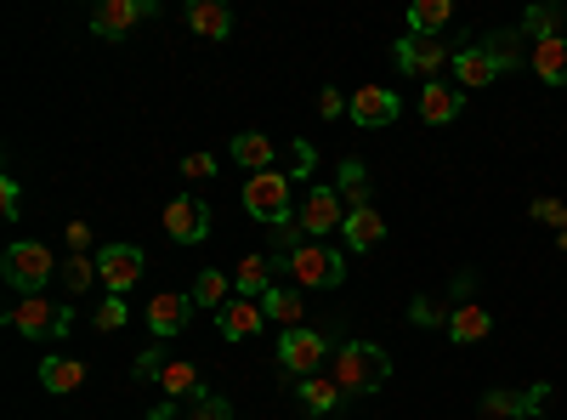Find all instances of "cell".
<instances>
[{
	"label": "cell",
	"mask_w": 567,
	"mask_h": 420,
	"mask_svg": "<svg viewBox=\"0 0 567 420\" xmlns=\"http://www.w3.org/2000/svg\"><path fill=\"white\" fill-rule=\"evenodd\" d=\"M386 352L374 347V341H347L341 352H336V369L329 376L341 381V392H381L386 387Z\"/></svg>",
	"instance_id": "cell-1"
},
{
	"label": "cell",
	"mask_w": 567,
	"mask_h": 420,
	"mask_svg": "<svg viewBox=\"0 0 567 420\" xmlns=\"http://www.w3.org/2000/svg\"><path fill=\"white\" fill-rule=\"evenodd\" d=\"M290 273H296V285H301V290H336L341 278H347V256L307 239V245L290 250Z\"/></svg>",
	"instance_id": "cell-2"
},
{
	"label": "cell",
	"mask_w": 567,
	"mask_h": 420,
	"mask_svg": "<svg viewBox=\"0 0 567 420\" xmlns=\"http://www.w3.org/2000/svg\"><path fill=\"white\" fill-rule=\"evenodd\" d=\"M290 182H296V176H284V171L250 176V182H245V211H250L256 222H267V227H284V222H290Z\"/></svg>",
	"instance_id": "cell-3"
},
{
	"label": "cell",
	"mask_w": 567,
	"mask_h": 420,
	"mask_svg": "<svg viewBox=\"0 0 567 420\" xmlns=\"http://www.w3.org/2000/svg\"><path fill=\"white\" fill-rule=\"evenodd\" d=\"M58 267H63V262L45 250L40 239H23V245L7 250V278H12L23 296H40V290H45V278H58Z\"/></svg>",
	"instance_id": "cell-4"
},
{
	"label": "cell",
	"mask_w": 567,
	"mask_h": 420,
	"mask_svg": "<svg viewBox=\"0 0 567 420\" xmlns=\"http://www.w3.org/2000/svg\"><path fill=\"white\" fill-rule=\"evenodd\" d=\"M69 307H58V301H40V296H23V307H12V330L18 336H29V341H58V336H69Z\"/></svg>",
	"instance_id": "cell-5"
},
{
	"label": "cell",
	"mask_w": 567,
	"mask_h": 420,
	"mask_svg": "<svg viewBox=\"0 0 567 420\" xmlns=\"http://www.w3.org/2000/svg\"><path fill=\"white\" fill-rule=\"evenodd\" d=\"M278 358H284V369L290 376H323V358H329V341L318 336V330H284V341H278Z\"/></svg>",
	"instance_id": "cell-6"
},
{
	"label": "cell",
	"mask_w": 567,
	"mask_h": 420,
	"mask_svg": "<svg viewBox=\"0 0 567 420\" xmlns=\"http://www.w3.org/2000/svg\"><path fill=\"white\" fill-rule=\"evenodd\" d=\"M165 233H171L176 245H199L205 233H210V205L194 199V194H176V199L165 205Z\"/></svg>",
	"instance_id": "cell-7"
},
{
	"label": "cell",
	"mask_w": 567,
	"mask_h": 420,
	"mask_svg": "<svg viewBox=\"0 0 567 420\" xmlns=\"http://www.w3.org/2000/svg\"><path fill=\"white\" fill-rule=\"evenodd\" d=\"M329 227H347L341 188H307V199H301V233H307V239H318V233H329Z\"/></svg>",
	"instance_id": "cell-8"
},
{
	"label": "cell",
	"mask_w": 567,
	"mask_h": 420,
	"mask_svg": "<svg viewBox=\"0 0 567 420\" xmlns=\"http://www.w3.org/2000/svg\"><path fill=\"white\" fill-rule=\"evenodd\" d=\"M97 278L109 285V296H125L136 278H142V250H136V245H109V250H97Z\"/></svg>",
	"instance_id": "cell-9"
},
{
	"label": "cell",
	"mask_w": 567,
	"mask_h": 420,
	"mask_svg": "<svg viewBox=\"0 0 567 420\" xmlns=\"http://www.w3.org/2000/svg\"><path fill=\"white\" fill-rule=\"evenodd\" d=\"M352 120H358L363 131L398 125V91H386V85H363V91H352Z\"/></svg>",
	"instance_id": "cell-10"
},
{
	"label": "cell",
	"mask_w": 567,
	"mask_h": 420,
	"mask_svg": "<svg viewBox=\"0 0 567 420\" xmlns=\"http://www.w3.org/2000/svg\"><path fill=\"white\" fill-rule=\"evenodd\" d=\"M142 18H148V0H103V7L91 12V34L120 40V34H131Z\"/></svg>",
	"instance_id": "cell-11"
},
{
	"label": "cell",
	"mask_w": 567,
	"mask_h": 420,
	"mask_svg": "<svg viewBox=\"0 0 567 420\" xmlns=\"http://www.w3.org/2000/svg\"><path fill=\"white\" fill-rule=\"evenodd\" d=\"M443 58H449L443 40H432V34H403V40H398V69H403V74H420V80H425V74L443 69Z\"/></svg>",
	"instance_id": "cell-12"
},
{
	"label": "cell",
	"mask_w": 567,
	"mask_h": 420,
	"mask_svg": "<svg viewBox=\"0 0 567 420\" xmlns=\"http://www.w3.org/2000/svg\"><path fill=\"white\" fill-rule=\"evenodd\" d=\"M460 109H465V91H454V85H443V80H425V85H420V120H425V125H449Z\"/></svg>",
	"instance_id": "cell-13"
},
{
	"label": "cell",
	"mask_w": 567,
	"mask_h": 420,
	"mask_svg": "<svg viewBox=\"0 0 567 420\" xmlns=\"http://www.w3.org/2000/svg\"><path fill=\"white\" fill-rule=\"evenodd\" d=\"M261 324H267V313H261V301H250V296H239V301L221 307V336H227V341L261 336Z\"/></svg>",
	"instance_id": "cell-14"
},
{
	"label": "cell",
	"mask_w": 567,
	"mask_h": 420,
	"mask_svg": "<svg viewBox=\"0 0 567 420\" xmlns=\"http://www.w3.org/2000/svg\"><path fill=\"white\" fill-rule=\"evenodd\" d=\"M187 313H194V296H176V290H159L148 301V324H154V336H182V324Z\"/></svg>",
	"instance_id": "cell-15"
},
{
	"label": "cell",
	"mask_w": 567,
	"mask_h": 420,
	"mask_svg": "<svg viewBox=\"0 0 567 420\" xmlns=\"http://www.w3.org/2000/svg\"><path fill=\"white\" fill-rule=\"evenodd\" d=\"M494 74H499V58L488 52V45H465V52H454V80H460L465 91L488 85Z\"/></svg>",
	"instance_id": "cell-16"
},
{
	"label": "cell",
	"mask_w": 567,
	"mask_h": 420,
	"mask_svg": "<svg viewBox=\"0 0 567 420\" xmlns=\"http://www.w3.org/2000/svg\"><path fill=\"white\" fill-rule=\"evenodd\" d=\"M528 63H534V74H539L545 85H567V34H556V40H534Z\"/></svg>",
	"instance_id": "cell-17"
},
{
	"label": "cell",
	"mask_w": 567,
	"mask_h": 420,
	"mask_svg": "<svg viewBox=\"0 0 567 420\" xmlns=\"http://www.w3.org/2000/svg\"><path fill=\"white\" fill-rule=\"evenodd\" d=\"M347 245L352 250H374V245H381L386 239V222H381V211H374V205H363V211H347Z\"/></svg>",
	"instance_id": "cell-18"
},
{
	"label": "cell",
	"mask_w": 567,
	"mask_h": 420,
	"mask_svg": "<svg viewBox=\"0 0 567 420\" xmlns=\"http://www.w3.org/2000/svg\"><path fill=\"white\" fill-rule=\"evenodd\" d=\"M550 398V387H528V392H488L483 398V409H488V420H511V414H534V403H545Z\"/></svg>",
	"instance_id": "cell-19"
},
{
	"label": "cell",
	"mask_w": 567,
	"mask_h": 420,
	"mask_svg": "<svg viewBox=\"0 0 567 420\" xmlns=\"http://www.w3.org/2000/svg\"><path fill=\"white\" fill-rule=\"evenodd\" d=\"M40 387L45 392H80L85 387V363L80 358H45L40 363Z\"/></svg>",
	"instance_id": "cell-20"
},
{
	"label": "cell",
	"mask_w": 567,
	"mask_h": 420,
	"mask_svg": "<svg viewBox=\"0 0 567 420\" xmlns=\"http://www.w3.org/2000/svg\"><path fill=\"white\" fill-rule=\"evenodd\" d=\"M233 160H239L250 176H261V171H272V136H261V131H245V136H233Z\"/></svg>",
	"instance_id": "cell-21"
},
{
	"label": "cell",
	"mask_w": 567,
	"mask_h": 420,
	"mask_svg": "<svg viewBox=\"0 0 567 420\" xmlns=\"http://www.w3.org/2000/svg\"><path fill=\"white\" fill-rule=\"evenodd\" d=\"M494 330V318H488V307H460L454 318H449V336L460 341V347H471V341H483Z\"/></svg>",
	"instance_id": "cell-22"
},
{
	"label": "cell",
	"mask_w": 567,
	"mask_h": 420,
	"mask_svg": "<svg viewBox=\"0 0 567 420\" xmlns=\"http://www.w3.org/2000/svg\"><path fill=\"white\" fill-rule=\"evenodd\" d=\"M187 23H194V34H205V40H221L233 29L227 7H216V0H194V7H187Z\"/></svg>",
	"instance_id": "cell-23"
},
{
	"label": "cell",
	"mask_w": 567,
	"mask_h": 420,
	"mask_svg": "<svg viewBox=\"0 0 567 420\" xmlns=\"http://www.w3.org/2000/svg\"><path fill=\"white\" fill-rule=\"evenodd\" d=\"M261 313L278 318L284 330H301V313H307V307H301V290H267V296H261Z\"/></svg>",
	"instance_id": "cell-24"
},
{
	"label": "cell",
	"mask_w": 567,
	"mask_h": 420,
	"mask_svg": "<svg viewBox=\"0 0 567 420\" xmlns=\"http://www.w3.org/2000/svg\"><path fill=\"white\" fill-rule=\"evenodd\" d=\"M301 403H307L312 414H329V409L341 403V381H336V376H307V381H301Z\"/></svg>",
	"instance_id": "cell-25"
},
{
	"label": "cell",
	"mask_w": 567,
	"mask_h": 420,
	"mask_svg": "<svg viewBox=\"0 0 567 420\" xmlns=\"http://www.w3.org/2000/svg\"><path fill=\"white\" fill-rule=\"evenodd\" d=\"M159 387H165V398H171V403H176V398H199V392H205V387H199V369H194V363H165Z\"/></svg>",
	"instance_id": "cell-26"
},
{
	"label": "cell",
	"mask_w": 567,
	"mask_h": 420,
	"mask_svg": "<svg viewBox=\"0 0 567 420\" xmlns=\"http://www.w3.org/2000/svg\"><path fill=\"white\" fill-rule=\"evenodd\" d=\"M58 285H63L69 296H85L91 285H97V262H91V256H69V262L58 267Z\"/></svg>",
	"instance_id": "cell-27"
},
{
	"label": "cell",
	"mask_w": 567,
	"mask_h": 420,
	"mask_svg": "<svg viewBox=\"0 0 567 420\" xmlns=\"http://www.w3.org/2000/svg\"><path fill=\"white\" fill-rule=\"evenodd\" d=\"M227 290H233V278L216 273V267H205L194 278V307H227Z\"/></svg>",
	"instance_id": "cell-28"
},
{
	"label": "cell",
	"mask_w": 567,
	"mask_h": 420,
	"mask_svg": "<svg viewBox=\"0 0 567 420\" xmlns=\"http://www.w3.org/2000/svg\"><path fill=\"white\" fill-rule=\"evenodd\" d=\"M449 18H454L449 0H420V7H409V34H432V29H443Z\"/></svg>",
	"instance_id": "cell-29"
},
{
	"label": "cell",
	"mask_w": 567,
	"mask_h": 420,
	"mask_svg": "<svg viewBox=\"0 0 567 420\" xmlns=\"http://www.w3.org/2000/svg\"><path fill=\"white\" fill-rule=\"evenodd\" d=\"M233 290H239V296H267V256H245L239 262V273H233Z\"/></svg>",
	"instance_id": "cell-30"
},
{
	"label": "cell",
	"mask_w": 567,
	"mask_h": 420,
	"mask_svg": "<svg viewBox=\"0 0 567 420\" xmlns=\"http://www.w3.org/2000/svg\"><path fill=\"white\" fill-rule=\"evenodd\" d=\"M341 199H352V211L369 205V182H363V165H358V160L341 165Z\"/></svg>",
	"instance_id": "cell-31"
},
{
	"label": "cell",
	"mask_w": 567,
	"mask_h": 420,
	"mask_svg": "<svg viewBox=\"0 0 567 420\" xmlns=\"http://www.w3.org/2000/svg\"><path fill=\"white\" fill-rule=\"evenodd\" d=\"M182 420H233V409H227V398H216V392H199V398H194V409H187Z\"/></svg>",
	"instance_id": "cell-32"
},
{
	"label": "cell",
	"mask_w": 567,
	"mask_h": 420,
	"mask_svg": "<svg viewBox=\"0 0 567 420\" xmlns=\"http://www.w3.org/2000/svg\"><path fill=\"white\" fill-rule=\"evenodd\" d=\"M523 29H528L534 40H556V12H550V7H534V12L523 18Z\"/></svg>",
	"instance_id": "cell-33"
},
{
	"label": "cell",
	"mask_w": 567,
	"mask_h": 420,
	"mask_svg": "<svg viewBox=\"0 0 567 420\" xmlns=\"http://www.w3.org/2000/svg\"><path fill=\"white\" fill-rule=\"evenodd\" d=\"M120 324H125V296H109L97 307V330H120Z\"/></svg>",
	"instance_id": "cell-34"
},
{
	"label": "cell",
	"mask_w": 567,
	"mask_h": 420,
	"mask_svg": "<svg viewBox=\"0 0 567 420\" xmlns=\"http://www.w3.org/2000/svg\"><path fill=\"white\" fill-rule=\"evenodd\" d=\"M488 45H494V58H499V69H516V63H523V52H516V34H494Z\"/></svg>",
	"instance_id": "cell-35"
},
{
	"label": "cell",
	"mask_w": 567,
	"mask_h": 420,
	"mask_svg": "<svg viewBox=\"0 0 567 420\" xmlns=\"http://www.w3.org/2000/svg\"><path fill=\"white\" fill-rule=\"evenodd\" d=\"M534 216L550 222V227H567V205L561 199H534Z\"/></svg>",
	"instance_id": "cell-36"
},
{
	"label": "cell",
	"mask_w": 567,
	"mask_h": 420,
	"mask_svg": "<svg viewBox=\"0 0 567 420\" xmlns=\"http://www.w3.org/2000/svg\"><path fill=\"white\" fill-rule=\"evenodd\" d=\"M182 176H194V182L199 176H216V154H187L182 160Z\"/></svg>",
	"instance_id": "cell-37"
},
{
	"label": "cell",
	"mask_w": 567,
	"mask_h": 420,
	"mask_svg": "<svg viewBox=\"0 0 567 420\" xmlns=\"http://www.w3.org/2000/svg\"><path fill=\"white\" fill-rule=\"evenodd\" d=\"M159 376H165V358L159 352H142L136 358V381H159Z\"/></svg>",
	"instance_id": "cell-38"
},
{
	"label": "cell",
	"mask_w": 567,
	"mask_h": 420,
	"mask_svg": "<svg viewBox=\"0 0 567 420\" xmlns=\"http://www.w3.org/2000/svg\"><path fill=\"white\" fill-rule=\"evenodd\" d=\"M63 245H69L74 256H85V245H91V227H85V222H69V227H63Z\"/></svg>",
	"instance_id": "cell-39"
},
{
	"label": "cell",
	"mask_w": 567,
	"mask_h": 420,
	"mask_svg": "<svg viewBox=\"0 0 567 420\" xmlns=\"http://www.w3.org/2000/svg\"><path fill=\"white\" fill-rule=\"evenodd\" d=\"M341 109H347V98H341L336 85H329V91H318V114H323V120H336Z\"/></svg>",
	"instance_id": "cell-40"
},
{
	"label": "cell",
	"mask_w": 567,
	"mask_h": 420,
	"mask_svg": "<svg viewBox=\"0 0 567 420\" xmlns=\"http://www.w3.org/2000/svg\"><path fill=\"white\" fill-rule=\"evenodd\" d=\"M18 205H23L18 182H0V211H7V216H18Z\"/></svg>",
	"instance_id": "cell-41"
},
{
	"label": "cell",
	"mask_w": 567,
	"mask_h": 420,
	"mask_svg": "<svg viewBox=\"0 0 567 420\" xmlns=\"http://www.w3.org/2000/svg\"><path fill=\"white\" fill-rule=\"evenodd\" d=\"M312 165H318V154L307 143H296V176H312Z\"/></svg>",
	"instance_id": "cell-42"
},
{
	"label": "cell",
	"mask_w": 567,
	"mask_h": 420,
	"mask_svg": "<svg viewBox=\"0 0 567 420\" xmlns=\"http://www.w3.org/2000/svg\"><path fill=\"white\" fill-rule=\"evenodd\" d=\"M414 324H437V307H432V301H425V296L414 301Z\"/></svg>",
	"instance_id": "cell-43"
},
{
	"label": "cell",
	"mask_w": 567,
	"mask_h": 420,
	"mask_svg": "<svg viewBox=\"0 0 567 420\" xmlns=\"http://www.w3.org/2000/svg\"><path fill=\"white\" fill-rule=\"evenodd\" d=\"M528 420H545V414H528Z\"/></svg>",
	"instance_id": "cell-44"
},
{
	"label": "cell",
	"mask_w": 567,
	"mask_h": 420,
	"mask_svg": "<svg viewBox=\"0 0 567 420\" xmlns=\"http://www.w3.org/2000/svg\"><path fill=\"white\" fill-rule=\"evenodd\" d=\"M561 18H567V12H561Z\"/></svg>",
	"instance_id": "cell-45"
}]
</instances>
